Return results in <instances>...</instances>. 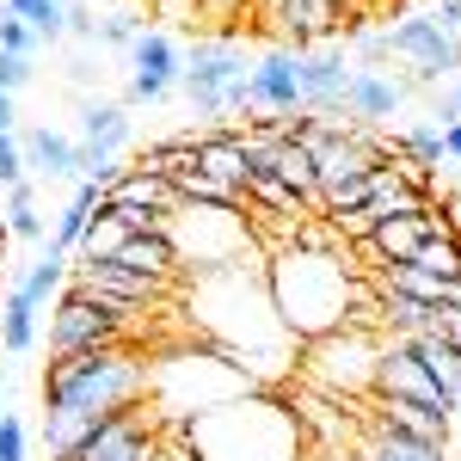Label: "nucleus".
I'll list each match as a JSON object with an SVG mask.
<instances>
[{
  "mask_svg": "<svg viewBox=\"0 0 461 461\" xmlns=\"http://www.w3.org/2000/svg\"><path fill=\"white\" fill-rule=\"evenodd\" d=\"M37 302H25L19 289H6L0 295V351L6 357H32L37 351Z\"/></svg>",
  "mask_w": 461,
  "mask_h": 461,
  "instance_id": "obj_25",
  "label": "nucleus"
},
{
  "mask_svg": "<svg viewBox=\"0 0 461 461\" xmlns=\"http://www.w3.org/2000/svg\"><path fill=\"white\" fill-rule=\"evenodd\" d=\"M461 123V74H449V86L437 93V130H449Z\"/></svg>",
  "mask_w": 461,
  "mask_h": 461,
  "instance_id": "obj_36",
  "label": "nucleus"
},
{
  "mask_svg": "<svg viewBox=\"0 0 461 461\" xmlns=\"http://www.w3.org/2000/svg\"><path fill=\"white\" fill-rule=\"evenodd\" d=\"M252 74L247 50L234 43V37H197L191 50H185V68H178V93H185V105L197 111L203 123H221L228 117V86H240Z\"/></svg>",
  "mask_w": 461,
  "mask_h": 461,
  "instance_id": "obj_7",
  "label": "nucleus"
},
{
  "mask_svg": "<svg viewBox=\"0 0 461 461\" xmlns=\"http://www.w3.org/2000/svg\"><path fill=\"white\" fill-rule=\"evenodd\" d=\"M80 6H93V0H80Z\"/></svg>",
  "mask_w": 461,
  "mask_h": 461,
  "instance_id": "obj_45",
  "label": "nucleus"
},
{
  "mask_svg": "<svg viewBox=\"0 0 461 461\" xmlns=\"http://www.w3.org/2000/svg\"><path fill=\"white\" fill-rule=\"evenodd\" d=\"M117 339H123V320L111 308H99L80 289L56 295V308H50V357H80V351H99V345H117Z\"/></svg>",
  "mask_w": 461,
  "mask_h": 461,
  "instance_id": "obj_8",
  "label": "nucleus"
},
{
  "mask_svg": "<svg viewBox=\"0 0 461 461\" xmlns=\"http://www.w3.org/2000/svg\"><path fill=\"white\" fill-rule=\"evenodd\" d=\"M351 43H357V56H363V68H382V62H393V43H388V32H357Z\"/></svg>",
  "mask_w": 461,
  "mask_h": 461,
  "instance_id": "obj_34",
  "label": "nucleus"
},
{
  "mask_svg": "<svg viewBox=\"0 0 461 461\" xmlns=\"http://www.w3.org/2000/svg\"><path fill=\"white\" fill-rule=\"evenodd\" d=\"M252 111H258V117H302V111H308L295 50H271V56L252 62Z\"/></svg>",
  "mask_w": 461,
  "mask_h": 461,
  "instance_id": "obj_14",
  "label": "nucleus"
},
{
  "mask_svg": "<svg viewBox=\"0 0 461 461\" xmlns=\"http://www.w3.org/2000/svg\"><path fill=\"white\" fill-rule=\"evenodd\" d=\"M443 160H449V167H461V123H449V130H443Z\"/></svg>",
  "mask_w": 461,
  "mask_h": 461,
  "instance_id": "obj_41",
  "label": "nucleus"
},
{
  "mask_svg": "<svg viewBox=\"0 0 461 461\" xmlns=\"http://www.w3.org/2000/svg\"><path fill=\"white\" fill-rule=\"evenodd\" d=\"M178 68L185 50L173 32H142L130 43V105H160L167 93H178Z\"/></svg>",
  "mask_w": 461,
  "mask_h": 461,
  "instance_id": "obj_11",
  "label": "nucleus"
},
{
  "mask_svg": "<svg viewBox=\"0 0 461 461\" xmlns=\"http://www.w3.org/2000/svg\"><path fill=\"white\" fill-rule=\"evenodd\" d=\"M0 295H6V289H0Z\"/></svg>",
  "mask_w": 461,
  "mask_h": 461,
  "instance_id": "obj_46",
  "label": "nucleus"
},
{
  "mask_svg": "<svg viewBox=\"0 0 461 461\" xmlns=\"http://www.w3.org/2000/svg\"><path fill=\"white\" fill-rule=\"evenodd\" d=\"M252 0H197V13L203 19H234V13H247Z\"/></svg>",
  "mask_w": 461,
  "mask_h": 461,
  "instance_id": "obj_39",
  "label": "nucleus"
},
{
  "mask_svg": "<svg viewBox=\"0 0 461 461\" xmlns=\"http://www.w3.org/2000/svg\"><path fill=\"white\" fill-rule=\"evenodd\" d=\"M19 178H32L25 173V148H19V136H0V191L19 185Z\"/></svg>",
  "mask_w": 461,
  "mask_h": 461,
  "instance_id": "obj_33",
  "label": "nucleus"
},
{
  "mask_svg": "<svg viewBox=\"0 0 461 461\" xmlns=\"http://www.w3.org/2000/svg\"><path fill=\"white\" fill-rule=\"evenodd\" d=\"M0 6H6V13H19L43 43H56V37L68 32V0H0Z\"/></svg>",
  "mask_w": 461,
  "mask_h": 461,
  "instance_id": "obj_27",
  "label": "nucleus"
},
{
  "mask_svg": "<svg viewBox=\"0 0 461 461\" xmlns=\"http://www.w3.org/2000/svg\"><path fill=\"white\" fill-rule=\"evenodd\" d=\"M191 160H197V173H210L215 185H234V191H247V136L240 130H203L197 148H191Z\"/></svg>",
  "mask_w": 461,
  "mask_h": 461,
  "instance_id": "obj_19",
  "label": "nucleus"
},
{
  "mask_svg": "<svg viewBox=\"0 0 461 461\" xmlns=\"http://www.w3.org/2000/svg\"><path fill=\"white\" fill-rule=\"evenodd\" d=\"M393 148L412 160V173H443V167H449V160H443V130H437V123H406Z\"/></svg>",
  "mask_w": 461,
  "mask_h": 461,
  "instance_id": "obj_26",
  "label": "nucleus"
},
{
  "mask_svg": "<svg viewBox=\"0 0 461 461\" xmlns=\"http://www.w3.org/2000/svg\"><path fill=\"white\" fill-rule=\"evenodd\" d=\"M111 265H123V271H136V277H148V284L167 289L173 271H178V252H173V240H167V228H154V234H130Z\"/></svg>",
  "mask_w": 461,
  "mask_h": 461,
  "instance_id": "obj_21",
  "label": "nucleus"
},
{
  "mask_svg": "<svg viewBox=\"0 0 461 461\" xmlns=\"http://www.w3.org/2000/svg\"><path fill=\"white\" fill-rule=\"evenodd\" d=\"M0 50H6V56H25V62H37V56H43V37H37L32 25L19 19V13H6V6H0Z\"/></svg>",
  "mask_w": 461,
  "mask_h": 461,
  "instance_id": "obj_30",
  "label": "nucleus"
},
{
  "mask_svg": "<svg viewBox=\"0 0 461 461\" xmlns=\"http://www.w3.org/2000/svg\"><path fill=\"white\" fill-rule=\"evenodd\" d=\"M430 234H449V215H437V210L393 215V221H382V228H369V240H363V247L375 252V265H412Z\"/></svg>",
  "mask_w": 461,
  "mask_h": 461,
  "instance_id": "obj_16",
  "label": "nucleus"
},
{
  "mask_svg": "<svg viewBox=\"0 0 461 461\" xmlns=\"http://www.w3.org/2000/svg\"><path fill=\"white\" fill-rule=\"evenodd\" d=\"M412 271H430V277H461V240H456V228H449V234H430L425 247H419V258H412Z\"/></svg>",
  "mask_w": 461,
  "mask_h": 461,
  "instance_id": "obj_28",
  "label": "nucleus"
},
{
  "mask_svg": "<svg viewBox=\"0 0 461 461\" xmlns=\"http://www.w3.org/2000/svg\"><path fill=\"white\" fill-rule=\"evenodd\" d=\"M357 443V461H443V449L437 443H419V437H400V430H388V425H375L369 412L357 419V430H351Z\"/></svg>",
  "mask_w": 461,
  "mask_h": 461,
  "instance_id": "obj_20",
  "label": "nucleus"
},
{
  "mask_svg": "<svg viewBox=\"0 0 461 461\" xmlns=\"http://www.w3.org/2000/svg\"><path fill=\"white\" fill-rule=\"evenodd\" d=\"M375 393L382 400H412V406H425L437 419H456V393H443V382L430 375L419 357L406 351V339H382V363H375Z\"/></svg>",
  "mask_w": 461,
  "mask_h": 461,
  "instance_id": "obj_9",
  "label": "nucleus"
},
{
  "mask_svg": "<svg viewBox=\"0 0 461 461\" xmlns=\"http://www.w3.org/2000/svg\"><path fill=\"white\" fill-rule=\"evenodd\" d=\"M351 6H388V0H351Z\"/></svg>",
  "mask_w": 461,
  "mask_h": 461,
  "instance_id": "obj_43",
  "label": "nucleus"
},
{
  "mask_svg": "<svg viewBox=\"0 0 461 461\" xmlns=\"http://www.w3.org/2000/svg\"><path fill=\"white\" fill-rule=\"evenodd\" d=\"M406 105V86L382 68H357L351 74V93H345V117L363 123V130H375V123H388L393 111Z\"/></svg>",
  "mask_w": 461,
  "mask_h": 461,
  "instance_id": "obj_17",
  "label": "nucleus"
},
{
  "mask_svg": "<svg viewBox=\"0 0 461 461\" xmlns=\"http://www.w3.org/2000/svg\"><path fill=\"white\" fill-rule=\"evenodd\" d=\"M265 289L295 345H314L326 332L351 326L357 308L369 302V289L351 271V247H332V234L320 228H295V247L265 265Z\"/></svg>",
  "mask_w": 461,
  "mask_h": 461,
  "instance_id": "obj_2",
  "label": "nucleus"
},
{
  "mask_svg": "<svg viewBox=\"0 0 461 461\" xmlns=\"http://www.w3.org/2000/svg\"><path fill=\"white\" fill-rule=\"evenodd\" d=\"M203 461H302V419L265 388L240 393L215 412H197L191 425H173Z\"/></svg>",
  "mask_w": 461,
  "mask_h": 461,
  "instance_id": "obj_3",
  "label": "nucleus"
},
{
  "mask_svg": "<svg viewBox=\"0 0 461 461\" xmlns=\"http://www.w3.org/2000/svg\"><path fill=\"white\" fill-rule=\"evenodd\" d=\"M93 25H99V19H93V6H80V0H68V32L93 43Z\"/></svg>",
  "mask_w": 461,
  "mask_h": 461,
  "instance_id": "obj_38",
  "label": "nucleus"
},
{
  "mask_svg": "<svg viewBox=\"0 0 461 461\" xmlns=\"http://www.w3.org/2000/svg\"><path fill=\"white\" fill-rule=\"evenodd\" d=\"M388 43L393 56H406L419 80H443V74H461V43L443 37L430 25V13H406L400 25H388Z\"/></svg>",
  "mask_w": 461,
  "mask_h": 461,
  "instance_id": "obj_12",
  "label": "nucleus"
},
{
  "mask_svg": "<svg viewBox=\"0 0 461 461\" xmlns=\"http://www.w3.org/2000/svg\"><path fill=\"white\" fill-rule=\"evenodd\" d=\"M0 461H32V430L19 412H0Z\"/></svg>",
  "mask_w": 461,
  "mask_h": 461,
  "instance_id": "obj_31",
  "label": "nucleus"
},
{
  "mask_svg": "<svg viewBox=\"0 0 461 461\" xmlns=\"http://www.w3.org/2000/svg\"><path fill=\"white\" fill-rule=\"evenodd\" d=\"M148 393V363L123 345H99L80 357H56L43 375V412H80V419H111L142 406Z\"/></svg>",
  "mask_w": 461,
  "mask_h": 461,
  "instance_id": "obj_4",
  "label": "nucleus"
},
{
  "mask_svg": "<svg viewBox=\"0 0 461 461\" xmlns=\"http://www.w3.org/2000/svg\"><path fill=\"white\" fill-rule=\"evenodd\" d=\"M302 62V99L314 117H345V93H351V56L339 50V43H314V50H302L295 56Z\"/></svg>",
  "mask_w": 461,
  "mask_h": 461,
  "instance_id": "obj_13",
  "label": "nucleus"
},
{
  "mask_svg": "<svg viewBox=\"0 0 461 461\" xmlns=\"http://www.w3.org/2000/svg\"><path fill=\"white\" fill-rule=\"evenodd\" d=\"M154 443H160V419L130 406V412H111V419H99L86 430L74 461H154Z\"/></svg>",
  "mask_w": 461,
  "mask_h": 461,
  "instance_id": "obj_10",
  "label": "nucleus"
},
{
  "mask_svg": "<svg viewBox=\"0 0 461 461\" xmlns=\"http://www.w3.org/2000/svg\"><path fill=\"white\" fill-rule=\"evenodd\" d=\"M191 308H197L203 351H215L221 363H234L252 382L277 375L289 357H295V339L284 332V320L271 308V289H265V258L228 265V271H203Z\"/></svg>",
  "mask_w": 461,
  "mask_h": 461,
  "instance_id": "obj_1",
  "label": "nucleus"
},
{
  "mask_svg": "<svg viewBox=\"0 0 461 461\" xmlns=\"http://www.w3.org/2000/svg\"><path fill=\"white\" fill-rule=\"evenodd\" d=\"M105 203H130V210H154V215H173L178 210V191L167 185L160 173H148V167H130V173L117 178L105 191Z\"/></svg>",
  "mask_w": 461,
  "mask_h": 461,
  "instance_id": "obj_24",
  "label": "nucleus"
},
{
  "mask_svg": "<svg viewBox=\"0 0 461 461\" xmlns=\"http://www.w3.org/2000/svg\"><path fill=\"white\" fill-rule=\"evenodd\" d=\"M19 148H25V173L32 178H56V185H74V136L50 130V123H19Z\"/></svg>",
  "mask_w": 461,
  "mask_h": 461,
  "instance_id": "obj_18",
  "label": "nucleus"
},
{
  "mask_svg": "<svg viewBox=\"0 0 461 461\" xmlns=\"http://www.w3.org/2000/svg\"><path fill=\"white\" fill-rule=\"evenodd\" d=\"M345 6H351V0H339V13H345Z\"/></svg>",
  "mask_w": 461,
  "mask_h": 461,
  "instance_id": "obj_44",
  "label": "nucleus"
},
{
  "mask_svg": "<svg viewBox=\"0 0 461 461\" xmlns=\"http://www.w3.org/2000/svg\"><path fill=\"white\" fill-rule=\"evenodd\" d=\"M375 363H382V339L369 332V320H351L339 332H326L308 345V375L314 388L345 393V400H363L375 393Z\"/></svg>",
  "mask_w": 461,
  "mask_h": 461,
  "instance_id": "obj_6",
  "label": "nucleus"
},
{
  "mask_svg": "<svg viewBox=\"0 0 461 461\" xmlns=\"http://www.w3.org/2000/svg\"><path fill=\"white\" fill-rule=\"evenodd\" d=\"M0 136H19V105H13V93H0Z\"/></svg>",
  "mask_w": 461,
  "mask_h": 461,
  "instance_id": "obj_40",
  "label": "nucleus"
},
{
  "mask_svg": "<svg viewBox=\"0 0 461 461\" xmlns=\"http://www.w3.org/2000/svg\"><path fill=\"white\" fill-rule=\"evenodd\" d=\"M369 419L375 425L400 430V437H419V443H449V419H437V412H425V406H412V400H382L375 393V406H369Z\"/></svg>",
  "mask_w": 461,
  "mask_h": 461,
  "instance_id": "obj_23",
  "label": "nucleus"
},
{
  "mask_svg": "<svg viewBox=\"0 0 461 461\" xmlns=\"http://www.w3.org/2000/svg\"><path fill=\"white\" fill-rule=\"evenodd\" d=\"M154 461H203V456H197V449L173 430V443H154Z\"/></svg>",
  "mask_w": 461,
  "mask_h": 461,
  "instance_id": "obj_37",
  "label": "nucleus"
},
{
  "mask_svg": "<svg viewBox=\"0 0 461 461\" xmlns=\"http://www.w3.org/2000/svg\"><path fill=\"white\" fill-rule=\"evenodd\" d=\"M142 32H148L142 13H105V19L93 25V43H99V50H123V56H130V43H136Z\"/></svg>",
  "mask_w": 461,
  "mask_h": 461,
  "instance_id": "obj_29",
  "label": "nucleus"
},
{
  "mask_svg": "<svg viewBox=\"0 0 461 461\" xmlns=\"http://www.w3.org/2000/svg\"><path fill=\"white\" fill-rule=\"evenodd\" d=\"M167 240L178 252V271H228V265H247L258 258L252 247V228L240 210H203V203H178L167 215Z\"/></svg>",
  "mask_w": 461,
  "mask_h": 461,
  "instance_id": "obj_5",
  "label": "nucleus"
},
{
  "mask_svg": "<svg viewBox=\"0 0 461 461\" xmlns=\"http://www.w3.org/2000/svg\"><path fill=\"white\" fill-rule=\"evenodd\" d=\"M0 247H6V210H0Z\"/></svg>",
  "mask_w": 461,
  "mask_h": 461,
  "instance_id": "obj_42",
  "label": "nucleus"
},
{
  "mask_svg": "<svg viewBox=\"0 0 461 461\" xmlns=\"http://www.w3.org/2000/svg\"><path fill=\"white\" fill-rule=\"evenodd\" d=\"M6 234H13V240H32V247H43V240H50V228H43L37 203H19V210H6Z\"/></svg>",
  "mask_w": 461,
  "mask_h": 461,
  "instance_id": "obj_32",
  "label": "nucleus"
},
{
  "mask_svg": "<svg viewBox=\"0 0 461 461\" xmlns=\"http://www.w3.org/2000/svg\"><path fill=\"white\" fill-rule=\"evenodd\" d=\"M32 62H25V56H6V50H0V93H25V86H32Z\"/></svg>",
  "mask_w": 461,
  "mask_h": 461,
  "instance_id": "obj_35",
  "label": "nucleus"
},
{
  "mask_svg": "<svg viewBox=\"0 0 461 461\" xmlns=\"http://www.w3.org/2000/svg\"><path fill=\"white\" fill-rule=\"evenodd\" d=\"M74 289H80V295H93L99 308H111L117 320L148 314V302L160 295V284H148V277L123 271V265H74Z\"/></svg>",
  "mask_w": 461,
  "mask_h": 461,
  "instance_id": "obj_15",
  "label": "nucleus"
},
{
  "mask_svg": "<svg viewBox=\"0 0 461 461\" xmlns=\"http://www.w3.org/2000/svg\"><path fill=\"white\" fill-rule=\"evenodd\" d=\"M456 412H461V406H456Z\"/></svg>",
  "mask_w": 461,
  "mask_h": 461,
  "instance_id": "obj_47",
  "label": "nucleus"
},
{
  "mask_svg": "<svg viewBox=\"0 0 461 461\" xmlns=\"http://www.w3.org/2000/svg\"><path fill=\"white\" fill-rule=\"evenodd\" d=\"M74 142L99 148V154H117L130 142V105H111V99H86L80 105V123H74Z\"/></svg>",
  "mask_w": 461,
  "mask_h": 461,
  "instance_id": "obj_22",
  "label": "nucleus"
}]
</instances>
